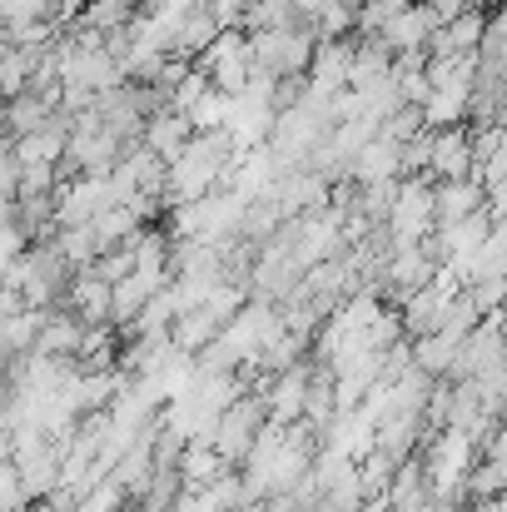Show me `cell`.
Masks as SVG:
<instances>
[{
	"mask_svg": "<svg viewBox=\"0 0 507 512\" xmlns=\"http://www.w3.org/2000/svg\"><path fill=\"white\" fill-rule=\"evenodd\" d=\"M388 244H423L438 234V179L433 174H403L398 179V199L388 214Z\"/></svg>",
	"mask_w": 507,
	"mask_h": 512,
	"instance_id": "6da1fadb",
	"label": "cell"
},
{
	"mask_svg": "<svg viewBox=\"0 0 507 512\" xmlns=\"http://www.w3.org/2000/svg\"><path fill=\"white\" fill-rule=\"evenodd\" d=\"M264 423H269V403L259 393H244L234 408H224V418L214 428V448L224 453V463L244 468L249 453H254V443H259V433H264Z\"/></svg>",
	"mask_w": 507,
	"mask_h": 512,
	"instance_id": "7a4b0ae2",
	"label": "cell"
},
{
	"mask_svg": "<svg viewBox=\"0 0 507 512\" xmlns=\"http://www.w3.org/2000/svg\"><path fill=\"white\" fill-rule=\"evenodd\" d=\"M194 65L209 70V80H214L224 95H244L249 80H254V45H249V30H224Z\"/></svg>",
	"mask_w": 507,
	"mask_h": 512,
	"instance_id": "3957f363",
	"label": "cell"
},
{
	"mask_svg": "<svg viewBox=\"0 0 507 512\" xmlns=\"http://www.w3.org/2000/svg\"><path fill=\"white\" fill-rule=\"evenodd\" d=\"M433 179H478V155H473V125H448L433 130Z\"/></svg>",
	"mask_w": 507,
	"mask_h": 512,
	"instance_id": "277c9868",
	"label": "cell"
},
{
	"mask_svg": "<svg viewBox=\"0 0 507 512\" xmlns=\"http://www.w3.org/2000/svg\"><path fill=\"white\" fill-rule=\"evenodd\" d=\"M65 309H75L85 324H110V314H115V284L100 279L95 269H80V274L70 279Z\"/></svg>",
	"mask_w": 507,
	"mask_h": 512,
	"instance_id": "5b68a950",
	"label": "cell"
},
{
	"mask_svg": "<svg viewBox=\"0 0 507 512\" xmlns=\"http://www.w3.org/2000/svg\"><path fill=\"white\" fill-rule=\"evenodd\" d=\"M5 150H15V155H20V165H65V155H70V120H65V115H55L45 130L20 135V140H10Z\"/></svg>",
	"mask_w": 507,
	"mask_h": 512,
	"instance_id": "8992f818",
	"label": "cell"
},
{
	"mask_svg": "<svg viewBox=\"0 0 507 512\" xmlns=\"http://www.w3.org/2000/svg\"><path fill=\"white\" fill-rule=\"evenodd\" d=\"M85 334H90V324L75 314V309H50L45 314V329H40V343H35V353H50V358H80V348H85Z\"/></svg>",
	"mask_w": 507,
	"mask_h": 512,
	"instance_id": "52a82bcc",
	"label": "cell"
},
{
	"mask_svg": "<svg viewBox=\"0 0 507 512\" xmlns=\"http://www.w3.org/2000/svg\"><path fill=\"white\" fill-rule=\"evenodd\" d=\"M443 20H438V10L428 5V0H413L388 30H383V40L398 50V55H408V50H428V40H433V30H438Z\"/></svg>",
	"mask_w": 507,
	"mask_h": 512,
	"instance_id": "ba28073f",
	"label": "cell"
},
{
	"mask_svg": "<svg viewBox=\"0 0 507 512\" xmlns=\"http://www.w3.org/2000/svg\"><path fill=\"white\" fill-rule=\"evenodd\" d=\"M348 179H358V184H383V179H403V145H398V140H388V135L368 140V145L358 150V160H353Z\"/></svg>",
	"mask_w": 507,
	"mask_h": 512,
	"instance_id": "9c48e42d",
	"label": "cell"
},
{
	"mask_svg": "<svg viewBox=\"0 0 507 512\" xmlns=\"http://www.w3.org/2000/svg\"><path fill=\"white\" fill-rule=\"evenodd\" d=\"M488 209V184L483 179H438V224H458L468 214Z\"/></svg>",
	"mask_w": 507,
	"mask_h": 512,
	"instance_id": "30bf717a",
	"label": "cell"
},
{
	"mask_svg": "<svg viewBox=\"0 0 507 512\" xmlns=\"http://www.w3.org/2000/svg\"><path fill=\"white\" fill-rule=\"evenodd\" d=\"M194 135H199L194 120H189L184 110H174V105H165L160 115H150V125H145V145H150L155 155H165V160H179Z\"/></svg>",
	"mask_w": 507,
	"mask_h": 512,
	"instance_id": "8fae6325",
	"label": "cell"
},
{
	"mask_svg": "<svg viewBox=\"0 0 507 512\" xmlns=\"http://www.w3.org/2000/svg\"><path fill=\"white\" fill-rule=\"evenodd\" d=\"M224 35V25L214 20V10L209 5H199V10H189L179 25H174V50L169 55H184V60H199L214 40Z\"/></svg>",
	"mask_w": 507,
	"mask_h": 512,
	"instance_id": "7c38bea8",
	"label": "cell"
},
{
	"mask_svg": "<svg viewBox=\"0 0 507 512\" xmlns=\"http://www.w3.org/2000/svg\"><path fill=\"white\" fill-rule=\"evenodd\" d=\"M219 334H224V319H219L209 304H199V309H184V314L174 319V329H169V339L179 343L184 353H194V358H199L209 343L219 339Z\"/></svg>",
	"mask_w": 507,
	"mask_h": 512,
	"instance_id": "4fadbf2b",
	"label": "cell"
},
{
	"mask_svg": "<svg viewBox=\"0 0 507 512\" xmlns=\"http://www.w3.org/2000/svg\"><path fill=\"white\" fill-rule=\"evenodd\" d=\"M55 115H60V110H55L45 95H35V90H25V95H10V110H5V135H10V140H20V135H35V130H45Z\"/></svg>",
	"mask_w": 507,
	"mask_h": 512,
	"instance_id": "5bb4252c",
	"label": "cell"
},
{
	"mask_svg": "<svg viewBox=\"0 0 507 512\" xmlns=\"http://www.w3.org/2000/svg\"><path fill=\"white\" fill-rule=\"evenodd\" d=\"M458 353H463V339H453V334H443V329L413 339V363H418L423 373H433V378H453Z\"/></svg>",
	"mask_w": 507,
	"mask_h": 512,
	"instance_id": "9a60e30c",
	"label": "cell"
},
{
	"mask_svg": "<svg viewBox=\"0 0 507 512\" xmlns=\"http://www.w3.org/2000/svg\"><path fill=\"white\" fill-rule=\"evenodd\" d=\"M503 493H507V463L483 453V458L473 463L468 483H463V498H468V503H493V498H503Z\"/></svg>",
	"mask_w": 507,
	"mask_h": 512,
	"instance_id": "2e32d148",
	"label": "cell"
},
{
	"mask_svg": "<svg viewBox=\"0 0 507 512\" xmlns=\"http://www.w3.org/2000/svg\"><path fill=\"white\" fill-rule=\"evenodd\" d=\"M45 314L50 309H25V314H10L5 319V358H30L35 353L40 329H45Z\"/></svg>",
	"mask_w": 507,
	"mask_h": 512,
	"instance_id": "e0dca14e",
	"label": "cell"
},
{
	"mask_svg": "<svg viewBox=\"0 0 507 512\" xmlns=\"http://www.w3.org/2000/svg\"><path fill=\"white\" fill-rule=\"evenodd\" d=\"M35 65H40V50H25V45H10L0 50V80H5V95H25L30 80H35Z\"/></svg>",
	"mask_w": 507,
	"mask_h": 512,
	"instance_id": "ac0fdd59",
	"label": "cell"
},
{
	"mask_svg": "<svg viewBox=\"0 0 507 512\" xmlns=\"http://www.w3.org/2000/svg\"><path fill=\"white\" fill-rule=\"evenodd\" d=\"M314 30H319V40H348V35H358V5L353 0H324V10L314 15Z\"/></svg>",
	"mask_w": 507,
	"mask_h": 512,
	"instance_id": "d6986e66",
	"label": "cell"
},
{
	"mask_svg": "<svg viewBox=\"0 0 507 512\" xmlns=\"http://www.w3.org/2000/svg\"><path fill=\"white\" fill-rule=\"evenodd\" d=\"M249 45H254V70L259 75H284L289 30H249Z\"/></svg>",
	"mask_w": 507,
	"mask_h": 512,
	"instance_id": "ffe728a7",
	"label": "cell"
},
{
	"mask_svg": "<svg viewBox=\"0 0 507 512\" xmlns=\"http://www.w3.org/2000/svg\"><path fill=\"white\" fill-rule=\"evenodd\" d=\"M229 110H234V95H224L219 85L189 110V120H194V130H224L229 125Z\"/></svg>",
	"mask_w": 507,
	"mask_h": 512,
	"instance_id": "44dd1931",
	"label": "cell"
},
{
	"mask_svg": "<svg viewBox=\"0 0 507 512\" xmlns=\"http://www.w3.org/2000/svg\"><path fill=\"white\" fill-rule=\"evenodd\" d=\"M423 130H428V120H423V105H398V110L383 120V130H378V135H388V140L408 145V140H418Z\"/></svg>",
	"mask_w": 507,
	"mask_h": 512,
	"instance_id": "7402d4cb",
	"label": "cell"
},
{
	"mask_svg": "<svg viewBox=\"0 0 507 512\" xmlns=\"http://www.w3.org/2000/svg\"><path fill=\"white\" fill-rule=\"evenodd\" d=\"M0 15H5V25H20V20H55V0H0Z\"/></svg>",
	"mask_w": 507,
	"mask_h": 512,
	"instance_id": "603a6c76",
	"label": "cell"
},
{
	"mask_svg": "<svg viewBox=\"0 0 507 512\" xmlns=\"http://www.w3.org/2000/svg\"><path fill=\"white\" fill-rule=\"evenodd\" d=\"M204 5L214 10V20H219L224 30H244V15H249L254 0H204Z\"/></svg>",
	"mask_w": 507,
	"mask_h": 512,
	"instance_id": "cb8c5ba5",
	"label": "cell"
}]
</instances>
